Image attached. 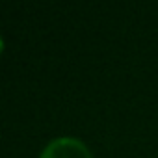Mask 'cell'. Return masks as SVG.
<instances>
[{
  "label": "cell",
  "mask_w": 158,
  "mask_h": 158,
  "mask_svg": "<svg viewBox=\"0 0 158 158\" xmlns=\"http://www.w3.org/2000/svg\"><path fill=\"white\" fill-rule=\"evenodd\" d=\"M39 158H93V156L84 141L71 136H61L52 139L41 151Z\"/></svg>",
  "instance_id": "cell-1"
}]
</instances>
